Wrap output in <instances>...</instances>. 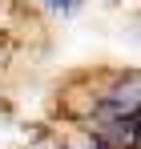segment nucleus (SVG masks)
<instances>
[{"label":"nucleus","mask_w":141,"mask_h":149,"mask_svg":"<svg viewBox=\"0 0 141 149\" xmlns=\"http://www.w3.org/2000/svg\"><path fill=\"white\" fill-rule=\"evenodd\" d=\"M48 8H52V12H77V4H81V0H45Z\"/></svg>","instance_id":"1"}]
</instances>
